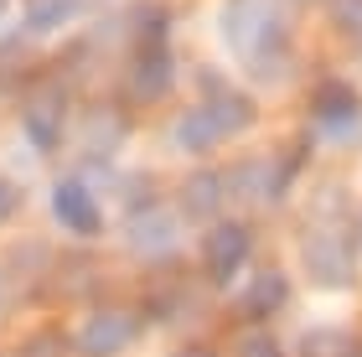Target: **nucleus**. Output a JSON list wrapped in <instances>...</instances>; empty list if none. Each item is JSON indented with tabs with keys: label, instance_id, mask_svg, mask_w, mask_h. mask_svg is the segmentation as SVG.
Listing matches in <instances>:
<instances>
[{
	"label": "nucleus",
	"instance_id": "f257e3e1",
	"mask_svg": "<svg viewBox=\"0 0 362 357\" xmlns=\"http://www.w3.org/2000/svg\"><path fill=\"white\" fill-rule=\"evenodd\" d=\"M223 37L249 68H259V78L279 73V57H285V16H279L274 0H228Z\"/></svg>",
	"mask_w": 362,
	"mask_h": 357
},
{
	"label": "nucleus",
	"instance_id": "6e6552de",
	"mask_svg": "<svg viewBox=\"0 0 362 357\" xmlns=\"http://www.w3.org/2000/svg\"><path fill=\"white\" fill-rule=\"evenodd\" d=\"M176 135H181V151H207V145L223 140V129H218V119H212L207 104H202V109H192V115H181Z\"/></svg>",
	"mask_w": 362,
	"mask_h": 357
},
{
	"label": "nucleus",
	"instance_id": "f3484780",
	"mask_svg": "<svg viewBox=\"0 0 362 357\" xmlns=\"http://www.w3.org/2000/svg\"><path fill=\"white\" fill-rule=\"evenodd\" d=\"M11 213H16V187H11V182H0V223H6Z\"/></svg>",
	"mask_w": 362,
	"mask_h": 357
},
{
	"label": "nucleus",
	"instance_id": "9b49d317",
	"mask_svg": "<svg viewBox=\"0 0 362 357\" xmlns=\"http://www.w3.org/2000/svg\"><path fill=\"white\" fill-rule=\"evenodd\" d=\"M218 202H223V187H218V176H192L187 192H181V207H187L192 218H207V213H218Z\"/></svg>",
	"mask_w": 362,
	"mask_h": 357
},
{
	"label": "nucleus",
	"instance_id": "9d476101",
	"mask_svg": "<svg viewBox=\"0 0 362 357\" xmlns=\"http://www.w3.org/2000/svg\"><path fill=\"white\" fill-rule=\"evenodd\" d=\"M316 119L321 124H357V99H352V88H321V99H316Z\"/></svg>",
	"mask_w": 362,
	"mask_h": 357
},
{
	"label": "nucleus",
	"instance_id": "1a4fd4ad",
	"mask_svg": "<svg viewBox=\"0 0 362 357\" xmlns=\"http://www.w3.org/2000/svg\"><path fill=\"white\" fill-rule=\"evenodd\" d=\"M129 238H135V249H145V254H166L171 238H176V223L160 218V213H145V218H135Z\"/></svg>",
	"mask_w": 362,
	"mask_h": 357
},
{
	"label": "nucleus",
	"instance_id": "20e7f679",
	"mask_svg": "<svg viewBox=\"0 0 362 357\" xmlns=\"http://www.w3.org/2000/svg\"><path fill=\"white\" fill-rule=\"evenodd\" d=\"M52 218L62 223V228H73V233H98L104 228V218H98V202H93V192L83 182H57L52 192Z\"/></svg>",
	"mask_w": 362,
	"mask_h": 357
},
{
	"label": "nucleus",
	"instance_id": "2eb2a0df",
	"mask_svg": "<svg viewBox=\"0 0 362 357\" xmlns=\"http://www.w3.org/2000/svg\"><path fill=\"white\" fill-rule=\"evenodd\" d=\"M332 16H337V26L347 31V37L362 42V0H337V11H332Z\"/></svg>",
	"mask_w": 362,
	"mask_h": 357
},
{
	"label": "nucleus",
	"instance_id": "f8f14e48",
	"mask_svg": "<svg viewBox=\"0 0 362 357\" xmlns=\"http://www.w3.org/2000/svg\"><path fill=\"white\" fill-rule=\"evenodd\" d=\"M279 300H285V280H279V274H254V285H249V295H243V305H249L254 316H269Z\"/></svg>",
	"mask_w": 362,
	"mask_h": 357
},
{
	"label": "nucleus",
	"instance_id": "39448f33",
	"mask_svg": "<svg viewBox=\"0 0 362 357\" xmlns=\"http://www.w3.org/2000/svg\"><path fill=\"white\" fill-rule=\"evenodd\" d=\"M305 269L316 285H352V259L337 238H305Z\"/></svg>",
	"mask_w": 362,
	"mask_h": 357
},
{
	"label": "nucleus",
	"instance_id": "dca6fc26",
	"mask_svg": "<svg viewBox=\"0 0 362 357\" xmlns=\"http://www.w3.org/2000/svg\"><path fill=\"white\" fill-rule=\"evenodd\" d=\"M243 357H279V347L269 336H249V342H243Z\"/></svg>",
	"mask_w": 362,
	"mask_h": 357
},
{
	"label": "nucleus",
	"instance_id": "7ed1b4c3",
	"mask_svg": "<svg viewBox=\"0 0 362 357\" xmlns=\"http://www.w3.org/2000/svg\"><path fill=\"white\" fill-rule=\"evenodd\" d=\"M140 336V321L124 316V311H93L83 327H78V347H83L88 357H114L124 352L129 342Z\"/></svg>",
	"mask_w": 362,
	"mask_h": 357
},
{
	"label": "nucleus",
	"instance_id": "423d86ee",
	"mask_svg": "<svg viewBox=\"0 0 362 357\" xmlns=\"http://www.w3.org/2000/svg\"><path fill=\"white\" fill-rule=\"evenodd\" d=\"M171 83V52L166 47H145V52L129 62V88L140 93V99H160Z\"/></svg>",
	"mask_w": 362,
	"mask_h": 357
},
{
	"label": "nucleus",
	"instance_id": "6ab92c4d",
	"mask_svg": "<svg viewBox=\"0 0 362 357\" xmlns=\"http://www.w3.org/2000/svg\"><path fill=\"white\" fill-rule=\"evenodd\" d=\"M0 11H6V0H0Z\"/></svg>",
	"mask_w": 362,
	"mask_h": 357
},
{
	"label": "nucleus",
	"instance_id": "a211bd4d",
	"mask_svg": "<svg viewBox=\"0 0 362 357\" xmlns=\"http://www.w3.org/2000/svg\"><path fill=\"white\" fill-rule=\"evenodd\" d=\"M171 357H212V347H202V342H192V347H176Z\"/></svg>",
	"mask_w": 362,
	"mask_h": 357
},
{
	"label": "nucleus",
	"instance_id": "0eeeda50",
	"mask_svg": "<svg viewBox=\"0 0 362 357\" xmlns=\"http://www.w3.org/2000/svg\"><path fill=\"white\" fill-rule=\"evenodd\" d=\"M207 115L218 119V129L223 135H238V129H249V119H254V104L243 99V93H233V88H218L207 99Z\"/></svg>",
	"mask_w": 362,
	"mask_h": 357
},
{
	"label": "nucleus",
	"instance_id": "ddd939ff",
	"mask_svg": "<svg viewBox=\"0 0 362 357\" xmlns=\"http://www.w3.org/2000/svg\"><path fill=\"white\" fill-rule=\"evenodd\" d=\"M73 11H78V0H31V26L52 31L62 21H73Z\"/></svg>",
	"mask_w": 362,
	"mask_h": 357
},
{
	"label": "nucleus",
	"instance_id": "f03ea898",
	"mask_svg": "<svg viewBox=\"0 0 362 357\" xmlns=\"http://www.w3.org/2000/svg\"><path fill=\"white\" fill-rule=\"evenodd\" d=\"M202 259H207L212 280L228 285L243 269V259H249V228H243V223H212L207 238H202Z\"/></svg>",
	"mask_w": 362,
	"mask_h": 357
},
{
	"label": "nucleus",
	"instance_id": "4468645a",
	"mask_svg": "<svg viewBox=\"0 0 362 357\" xmlns=\"http://www.w3.org/2000/svg\"><path fill=\"white\" fill-rule=\"evenodd\" d=\"M26 129H31V145L52 151V145H57V104H52V109L31 104V115H26Z\"/></svg>",
	"mask_w": 362,
	"mask_h": 357
}]
</instances>
